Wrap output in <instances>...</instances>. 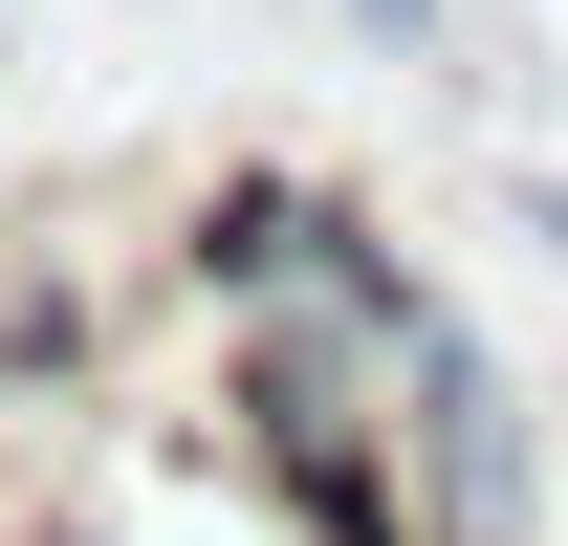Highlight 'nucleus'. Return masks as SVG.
I'll use <instances>...</instances> for the list:
<instances>
[{"mask_svg": "<svg viewBox=\"0 0 568 546\" xmlns=\"http://www.w3.org/2000/svg\"><path fill=\"white\" fill-rule=\"evenodd\" d=\"M394 459H416V525H437V546H547V459H525V394H503V350H481V328H437V350H416Z\"/></svg>", "mask_w": 568, "mask_h": 546, "instance_id": "nucleus-1", "label": "nucleus"}, {"mask_svg": "<svg viewBox=\"0 0 568 546\" xmlns=\"http://www.w3.org/2000/svg\"><path fill=\"white\" fill-rule=\"evenodd\" d=\"M351 22H372V44H416V67H437V44H459V22H437V0H351Z\"/></svg>", "mask_w": 568, "mask_h": 546, "instance_id": "nucleus-2", "label": "nucleus"}, {"mask_svg": "<svg viewBox=\"0 0 568 546\" xmlns=\"http://www.w3.org/2000/svg\"><path fill=\"white\" fill-rule=\"evenodd\" d=\"M503 219H525V241H547V263H568V175H503Z\"/></svg>", "mask_w": 568, "mask_h": 546, "instance_id": "nucleus-3", "label": "nucleus"}]
</instances>
